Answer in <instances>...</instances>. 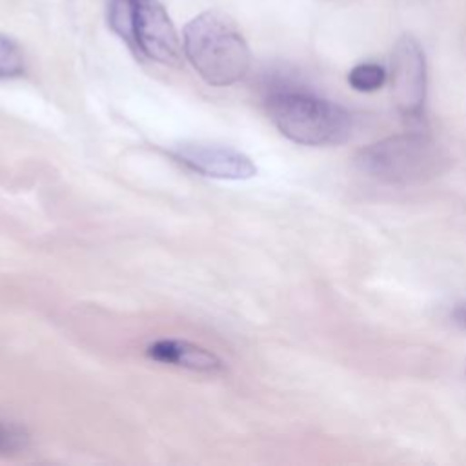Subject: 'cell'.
<instances>
[{"label":"cell","mask_w":466,"mask_h":466,"mask_svg":"<svg viewBox=\"0 0 466 466\" xmlns=\"http://www.w3.org/2000/svg\"><path fill=\"white\" fill-rule=\"evenodd\" d=\"M360 173L388 184H413L439 177L448 166L444 147L426 133H400L370 146L355 155Z\"/></svg>","instance_id":"3"},{"label":"cell","mask_w":466,"mask_h":466,"mask_svg":"<svg viewBox=\"0 0 466 466\" xmlns=\"http://www.w3.org/2000/svg\"><path fill=\"white\" fill-rule=\"evenodd\" d=\"M453 320L459 324V326H462L464 329H466V302L464 304H459L455 309H453Z\"/></svg>","instance_id":"11"},{"label":"cell","mask_w":466,"mask_h":466,"mask_svg":"<svg viewBox=\"0 0 466 466\" xmlns=\"http://www.w3.org/2000/svg\"><path fill=\"white\" fill-rule=\"evenodd\" d=\"M182 49L193 69L211 86L240 82L251 66V53L233 20L217 11L191 18L182 33Z\"/></svg>","instance_id":"1"},{"label":"cell","mask_w":466,"mask_h":466,"mask_svg":"<svg viewBox=\"0 0 466 466\" xmlns=\"http://www.w3.org/2000/svg\"><path fill=\"white\" fill-rule=\"evenodd\" d=\"M31 446L27 430L13 420L0 419V457H20Z\"/></svg>","instance_id":"8"},{"label":"cell","mask_w":466,"mask_h":466,"mask_svg":"<svg viewBox=\"0 0 466 466\" xmlns=\"http://www.w3.org/2000/svg\"><path fill=\"white\" fill-rule=\"evenodd\" d=\"M266 113L286 138L302 146H339L353 131L346 107L302 89H273L266 96Z\"/></svg>","instance_id":"2"},{"label":"cell","mask_w":466,"mask_h":466,"mask_svg":"<svg viewBox=\"0 0 466 466\" xmlns=\"http://www.w3.org/2000/svg\"><path fill=\"white\" fill-rule=\"evenodd\" d=\"M386 76H388V73L380 64L362 62V64H357L350 71L348 82L353 89L362 91V93H370V91H375V89L382 87L384 82H386Z\"/></svg>","instance_id":"9"},{"label":"cell","mask_w":466,"mask_h":466,"mask_svg":"<svg viewBox=\"0 0 466 466\" xmlns=\"http://www.w3.org/2000/svg\"><path fill=\"white\" fill-rule=\"evenodd\" d=\"M109 25L140 55L164 66H180L182 42L158 0H111Z\"/></svg>","instance_id":"4"},{"label":"cell","mask_w":466,"mask_h":466,"mask_svg":"<svg viewBox=\"0 0 466 466\" xmlns=\"http://www.w3.org/2000/svg\"><path fill=\"white\" fill-rule=\"evenodd\" d=\"M146 355L164 366H175L193 373L217 375L224 371V362L211 350L184 339H158L147 344Z\"/></svg>","instance_id":"7"},{"label":"cell","mask_w":466,"mask_h":466,"mask_svg":"<svg viewBox=\"0 0 466 466\" xmlns=\"http://www.w3.org/2000/svg\"><path fill=\"white\" fill-rule=\"evenodd\" d=\"M391 95L408 122H420L426 100V58L411 35L400 36L391 53Z\"/></svg>","instance_id":"5"},{"label":"cell","mask_w":466,"mask_h":466,"mask_svg":"<svg viewBox=\"0 0 466 466\" xmlns=\"http://www.w3.org/2000/svg\"><path fill=\"white\" fill-rule=\"evenodd\" d=\"M171 157L202 177L220 180H248L257 175L253 160L238 149L217 144H180Z\"/></svg>","instance_id":"6"},{"label":"cell","mask_w":466,"mask_h":466,"mask_svg":"<svg viewBox=\"0 0 466 466\" xmlns=\"http://www.w3.org/2000/svg\"><path fill=\"white\" fill-rule=\"evenodd\" d=\"M25 71V58L20 46L0 33V80L22 76Z\"/></svg>","instance_id":"10"}]
</instances>
